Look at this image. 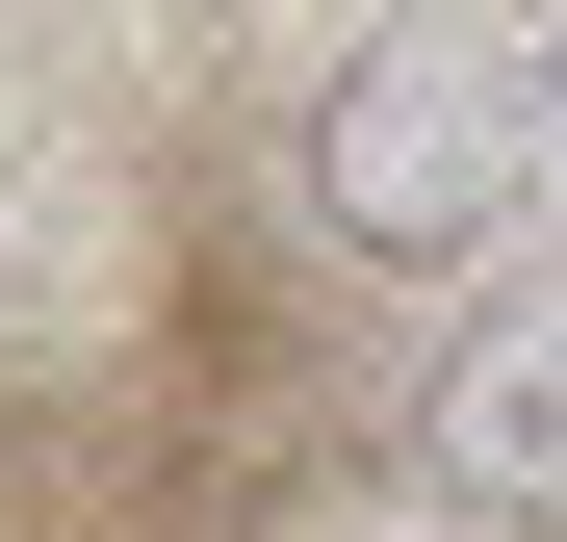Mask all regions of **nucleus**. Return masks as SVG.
I'll use <instances>...</instances> for the list:
<instances>
[{"instance_id": "nucleus-3", "label": "nucleus", "mask_w": 567, "mask_h": 542, "mask_svg": "<svg viewBox=\"0 0 567 542\" xmlns=\"http://www.w3.org/2000/svg\"><path fill=\"white\" fill-rule=\"evenodd\" d=\"M464 542H491V517H464Z\"/></svg>"}, {"instance_id": "nucleus-1", "label": "nucleus", "mask_w": 567, "mask_h": 542, "mask_svg": "<svg viewBox=\"0 0 567 542\" xmlns=\"http://www.w3.org/2000/svg\"><path fill=\"white\" fill-rule=\"evenodd\" d=\"M310 233L336 258H388V285H439V258H516L542 233V104H516V52H491V0H388L336 78H310Z\"/></svg>"}, {"instance_id": "nucleus-2", "label": "nucleus", "mask_w": 567, "mask_h": 542, "mask_svg": "<svg viewBox=\"0 0 567 542\" xmlns=\"http://www.w3.org/2000/svg\"><path fill=\"white\" fill-rule=\"evenodd\" d=\"M491 52H516V104H542V155H567V0H491Z\"/></svg>"}]
</instances>
